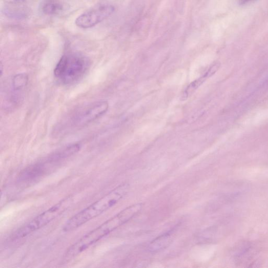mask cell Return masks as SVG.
Listing matches in <instances>:
<instances>
[{
    "mask_svg": "<svg viewBox=\"0 0 268 268\" xmlns=\"http://www.w3.org/2000/svg\"><path fill=\"white\" fill-rule=\"evenodd\" d=\"M129 190L130 185L128 183L118 186L105 196L70 218L64 225L63 231H73L109 210L122 199Z\"/></svg>",
    "mask_w": 268,
    "mask_h": 268,
    "instance_id": "2",
    "label": "cell"
},
{
    "mask_svg": "<svg viewBox=\"0 0 268 268\" xmlns=\"http://www.w3.org/2000/svg\"><path fill=\"white\" fill-rule=\"evenodd\" d=\"M115 11L114 7L109 4L96 6L80 15L76 20V26L87 29L92 28L110 16Z\"/></svg>",
    "mask_w": 268,
    "mask_h": 268,
    "instance_id": "6",
    "label": "cell"
},
{
    "mask_svg": "<svg viewBox=\"0 0 268 268\" xmlns=\"http://www.w3.org/2000/svg\"><path fill=\"white\" fill-rule=\"evenodd\" d=\"M172 239L171 233H164L153 240L151 242L149 249L152 252L161 251L169 246Z\"/></svg>",
    "mask_w": 268,
    "mask_h": 268,
    "instance_id": "11",
    "label": "cell"
},
{
    "mask_svg": "<svg viewBox=\"0 0 268 268\" xmlns=\"http://www.w3.org/2000/svg\"><path fill=\"white\" fill-rule=\"evenodd\" d=\"M220 67V64L213 65L201 77L190 83L183 91L181 100L188 99V97L196 91L208 78L212 76Z\"/></svg>",
    "mask_w": 268,
    "mask_h": 268,
    "instance_id": "7",
    "label": "cell"
},
{
    "mask_svg": "<svg viewBox=\"0 0 268 268\" xmlns=\"http://www.w3.org/2000/svg\"><path fill=\"white\" fill-rule=\"evenodd\" d=\"M90 66V60L81 54H66L57 64L54 76L58 81L64 85H74L85 77Z\"/></svg>",
    "mask_w": 268,
    "mask_h": 268,
    "instance_id": "3",
    "label": "cell"
},
{
    "mask_svg": "<svg viewBox=\"0 0 268 268\" xmlns=\"http://www.w3.org/2000/svg\"><path fill=\"white\" fill-rule=\"evenodd\" d=\"M252 1V0H239V3L241 5H245Z\"/></svg>",
    "mask_w": 268,
    "mask_h": 268,
    "instance_id": "13",
    "label": "cell"
},
{
    "mask_svg": "<svg viewBox=\"0 0 268 268\" xmlns=\"http://www.w3.org/2000/svg\"><path fill=\"white\" fill-rule=\"evenodd\" d=\"M142 207V204L140 203L132 205L85 235L69 248L65 255V259L69 260L76 257L94 243L128 223L141 211Z\"/></svg>",
    "mask_w": 268,
    "mask_h": 268,
    "instance_id": "1",
    "label": "cell"
},
{
    "mask_svg": "<svg viewBox=\"0 0 268 268\" xmlns=\"http://www.w3.org/2000/svg\"><path fill=\"white\" fill-rule=\"evenodd\" d=\"M4 12L8 17L15 19L26 18L29 14L28 8L19 5L9 6L4 9Z\"/></svg>",
    "mask_w": 268,
    "mask_h": 268,
    "instance_id": "10",
    "label": "cell"
},
{
    "mask_svg": "<svg viewBox=\"0 0 268 268\" xmlns=\"http://www.w3.org/2000/svg\"><path fill=\"white\" fill-rule=\"evenodd\" d=\"M40 12L46 15H58L63 11V6L58 0H43L39 7Z\"/></svg>",
    "mask_w": 268,
    "mask_h": 268,
    "instance_id": "9",
    "label": "cell"
},
{
    "mask_svg": "<svg viewBox=\"0 0 268 268\" xmlns=\"http://www.w3.org/2000/svg\"><path fill=\"white\" fill-rule=\"evenodd\" d=\"M74 200L71 197L65 198L17 230L12 235L11 239L16 240L23 238L50 223L66 211L72 204Z\"/></svg>",
    "mask_w": 268,
    "mask_h": 268,
    "instance_id": "5",
    "label": "cell"
},
{
    "mask_svg": "<svg viewBox=\"0 0 268 268\" xmlns=\"http://www.w3.org/2000/svg\"><path fill=\"white\" fill-rule=\"evenodd\" d=\"M29 77L26 74H19L13 77L12 81L13 94H12L11 100L14 103L18 104L21 101L22 94L27 87Z\"/></svg>",
    "mask_w": 268,
    "mask_h": 268,
    "instance_id": "8",
    "label": "cell"
},
{
    "mask_svg": "<svg viewBox=\"0 0 268 268\" xmlns=\"http://www.w3.org/2000/svg\"><path fill=\"white\" fill-rule=\"evenodd\" d=\"M252 251V246L248 242H243L235 249L234 255L235 259L241 261L249 259L250 252Z\"/></svg>",
    "mask_w": 268,
    "mask_h": 268,
    "instance_id": "12",
    "label": "cell"
},
{
    "mask_svg": "<svg viewBox=\"0 0 268 268\" xmlns=\"http://www.w3.org/2000/svg\"><path fill=\"white\" fill-rule=\"evenodd\" d=\"M109 107L107 101H102L77 108L63 119L58 127L59 132L64 133L88 126L106 114Z\"/></svg>",
    "mask_w": 268,
    "mask_h": 268,
    "instance_id": "4",
    "label": "cell"
}]
</instances>
